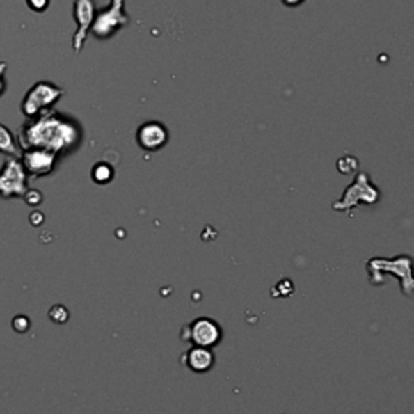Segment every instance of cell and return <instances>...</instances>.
I'll return each mask as SVG.
<instances>
[{
  "mask_svg": "<svg viewBox=\"0 0 414 414\" xmlns=\"http://www.w3.org/2000/svg\"><path fill=\"white\" fill-rule=\"evenodd\" d=\"M366 180H367L366 173H361V175H359L358 180L355 182V184L348 188L347 193H345V196H343V199L350 198V201H345V202H342V204H335V206H333V207H335V209L355 207L356 204L359 202V199H364V202H374V201H377V189L376 188L371 186V184L367 183L366 186H364V189H361Z\"/></svg>",
  "mask_w": 414,
  "mask_h": 414,
  "instance_id": "obj_9",
  "label": "cell"
},
{
  "mask_svg": "<svg viewBox=\"0 0 414 414\" xmlns=\"http://www.w3.org/2000/svg\"><path fill=\"white\" fill-rule=\"evenodd\" d=\"M0 152L7 154L10 157H19L22 154L15 134L2 123H0Z\"/></svg>",
  "mask_w": 414,
  "mask_h": 414,
  "instance_id": "obj_11",
  "label": "cell"
},
{
  "mask_svg": "<svg viewBox=\"0 0 414 414\" xmlns=\"http://www.w3.org/2000/svg\"><path fill=\"white\" fill-rule=\"evenodd\" d=\"M63 94V89L51 81H39L33 84V86L28 89L26 96L23 97V116L29 120L51 112L54 106L62 99Z\"/></svg>",
  "mask_w": 414,
  "mask_h": 414,
  "instance_id": "obj_2",
  "label": "cell"
},
{
  "mask_svg": "<svg viewBox=\"0 0 414 414\" xmlns=\"http://www.w3.org/2000/svg\"><path fill=\"white\" fill-rule=\"evenodd\" d=\"M94 17H96L94 0H74L73 18L74 22H77V33L73 34L72 41L74 54H79L83 51L88 34L91 31Z\"/></svg>",
  "mask_w": 414,
  "mask_h": 414,
  "instance_id": "obj_6",
  "label": "cell"
},
{
  "mask_svg": "<svg viewBox=\"0 0 414 414\" xmlns=\"http://www.w3.org/2000/svg\"><path fill=\"white\" fill-rule=\"evenodd\" d=\"M49 316H51L52 321L57 322V324H63V322L68 321V311L63 306H60V304H57V306H54L51 309Z\"/></svg>",
  "mask_w": 414,
  "mask_h": 414,
  "instance_id": "obj_13",
  "label": "cell"
},
{
  "mask_svg": "<svg viewBox=\"0 0 414 414\" xmlns=\"http://www.w3.org/2000/svg\"><path fill=\"white\" fill-rule=\"evenodd\" d=\"M5 70H7V63L0 62V96H3L5 89H7V81H5V78H3Z\"/></svg>",
  "mask_w": 414,
  "mask_h": 414,
  "instance_id": "obj_16",
  "label": "cell"
},
{
  "mask_svg": "<svg viewBox=\"0 0 414 414\" xmlns=\"http://www.w3.org/2000/svg\"><path fill=\"white\" fill-rule=\"evenodd\" d=\"M304 0H282L283 5H287V7H298V5H301Z\"/></svg>",
  "mask_w": 414,
  "mask_h": 414,
  "instance_id": "obj_17",
  "label": "cell"
},
{
  "mask_svg": "<svg viewBox=\"0 0 414 414\" xmlns=\"http://www.w3.org/2000/svg\"><path fill=\"white\" fill-rule=\"evenodd\" d=\"M28 175L18 157H10L0 170V196L23 198L28 191Z\"/></svg>",
  "mask_w": 414,
  "mask_h": 414,
  "instance_id": "obj_4",
  "label": "cell"
},
{
  "mask_svg": "<svg viewBox=\"0 0 414 414\" xmlns=\"http://www.w3.org/2000/svg\"><path fill=\"white\" fill-rule=\"evenodd\" d=\"M128 23L129 17L125 12V0H111V5L107 8L96 12L91 33L99 41H107Z\"/></svg>",
  "mask_w": 414,
  "mask_h": 414,
  "instance_id": "obj_3",
  "label": "cell"
},
{
  "mask_svg": "<svg viewBox=\"0 0 414 414\" xmlns=\"http://www.w3.org/2000/svg\"><path fill=\"white\" fill-rule=\"evenodd\" d=\"M13 328L17 332H26L29 328V321L26 316H17L13 319Z\"/></svg>",
  "mask_w": 414,
  "mask_h": 414,
  "instance_id": "obj_15",
  "label": "cell"
},
{
  "mask_svg": "<svg viewBox=\"0 0 414 414\" xmlns=\"http://www.w3.org/2000/svg\"><path fill=\"white\" fill-rule=\"evenodd\" d=\"M136 141L144 151H159L168 143V129L161 122H146L138 128Z\"/></svg>",
  "mask_w": 414,
  "mask_h": 414,
  "instance_id": "obj_8",
  "label": "cell"
},
{
  "mask_svg": "<svg viewBox=\"0 0 414 414\" xmlns=\"http://www.w3.org/2000/svg\"><path fill=\"white\" fill-rule=\"evenodd\" d=\"M91 177H93V180L96 183L106 184V183H109L113 178V170H112L111 166H107V164L99 162V164H96V166L93 167Z\"/></svg>",
  "mask_w": 414,
  "mask_h": 414,
  "instance_id": "obj_12",
  "label": "cell"
},
{
  "mask_svg": "<svg viewBox=\"0 0 414 414\" xmlns=\"http://www.w3.org/2000/svg\"><path fill=\"white\" fill-rule=\"evenodd\" d=\"M26 3H28V7L33 10V12L42 13L44 10H47L51 0H26Z\"/></svg>",
  "mask_w": 414,
  "mask_h": 414,
  "instance_id": "obj_14",
  "label": "cell"
},
{
  "mask_svg": "<svg viewBox=\"0 0 414 414\" xmlns=\"http://www.w3.org/2000/svg\"><path fill=\"white\" fill-rule=\"evenodd\" d=\"M183 338L189 340L194 347L212 348L222 338V328L211 317H198L189 326L184 327Z\"/></svg>",
  "mask_w": 414,
  "mask_h": 414,
  "instance_id": "obj_5",
  "label": "cell"
},
{
  "mask_svg": "<svg viewBox=\"0 0 414 414\" xmlns=\"http://www.w3.org/2000/svg\"><path fill=\"white\" fill-rule=\"evenodd\" d=\"M19 162H22L26 175L38 178L46 177L54 172L57 156L54 152L44 151V149H23L19 154Z\"/></svg>",
  "mask_w": 414,
  "mask_h": 414,
  "instance_id": "obj_7",
  "label": "cell"
},
{
  "mask_svg": "<svg viewBox=\"0 0 414 414\" xmlns=\"http://www.w3.org/2000/svg\"><path fill=\"white\" fill-rule=\"evenodd\" d=\"M81 141V127L77 120L57 112L29 118L18 134L19 149H44L56 156L67 152Z\"/></svg>",
  "mask_w": 414,
  "mask_h": 414,
  "instance_id": "obj_1",
  "label": "cell"
},
{
  "mask_svg": "<svg viewBox=\"0 0 414 414\" xmlns=\"http://www.w3.org/2000/svg\"><path fill=\"white\" fill-rule=\"evenodd\" d=\"M182 361L193 372H207L214 366V353L211 351V348L193 347L191 350L184 353Z\"/></svg>",
  "mask_w": 414,
  "mask_h": 414,
  "instance_id": "obj_10",
  "label": "cell"
}]
</instances>
